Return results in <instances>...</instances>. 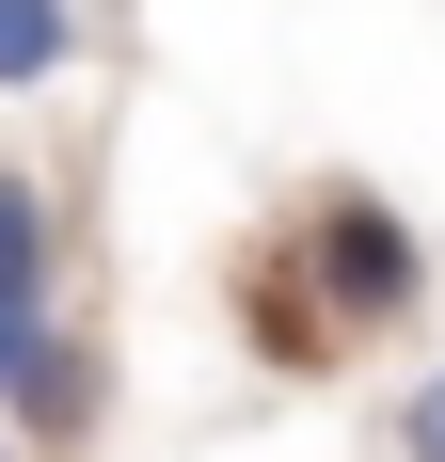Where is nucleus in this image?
I'll use <instances>...</instances> for the list:
<instances>
[{"label": "nucleus", "mask_w": 445, "mask_h": 462, "mask_svg": "<svg viewBox=\"0 0 445 462\" xmlns=\"http://www.w3.org/2000/svg\"><path fill=\"white\" fill-rule=\"evenodd\" d=\"M286 272L318 287V319H334V335H366V319H413L430 255H413V224L382 208V191H318L303 239H286Z\"/></svg>", "instance_id": "nucleus-1"}, {"label": "nucleus", "mask_w": 445, "mask_h": 462, "mask_svg": "<svg viewBox=\"0 0 445 462\" xmlns=\"http://www.w3.org/2000/svg\"><path fill=\"white\" fill-rule=\"evenodd\" d=\"M0 430H16V447H80V430H95V351H80V335L32 351V383L0 399Z\"/></svg>", "instance_id": "nucleus-2"}, {"label": "nucleus", "mask_w": 445, "mask_h": 462, "mask_svg": "<svg viewBox=\"0 0 445 462\" xmlns=\"http://www.w3.org/2000/svg\"><path fill=\"white\" fill-rule=\"evenodd\" d=\"M64 48H80V16H64V0H0V96L64 80Z\"/></svg>", "instance_id": "nucleus-3"}, {"label": "nucleus", "mask_w": 445, "mask_h": 462, "mask_svg": "<svg viewBox=\"0 0 445 462\" xmlns=\"http://www.w3.org/2000/svg\"><path fill=\"white\" fill-rule=\"evenodd\" d=\"M0 287H48V191L0 176Z\"/></svg>", "instance_id": "nucleus-4"}, {"label": "nucleus", "mask_w": 445, "mask_h": 462, "mask_svg": "<svg viewBox=\"0 0 445 462\" xmlns=\"http://www.w3.org/2000/svg\"><path fill=\"white\" fill-rule=\"evenodd\" d=\"M32 351H48V287H0V399L32 383Z\"/></svg>", "instance_id": "nucleus-5"}, {"label": "nucleus", "mask_w": 445, "mask_h": 462, "mask_svg": "<svg viewBox=\"0 0 445 462\" xmlns=\"http://www.w3.org/2000/svg\"><path fill=\"white\" fill-rule=\"evenodd\" d=\"M398 462H445V367H430V383L398 399Z\"/></svg>", "instance_id": "nucleus-6"}, {"label": "nucleus", "mask_w": 445, "mask_h": 462, "mask_svg": "<svg viewBox=\"0 0 445 462\" xmlns=\"http://www.w3.org/2000/svg\"><path fill=\"white\" fill-rule=\"evenodd\" d=\"M0 447H16V430H0Z\"/></svg>", "instance_id": "nucleus-7"}]
</instances>
